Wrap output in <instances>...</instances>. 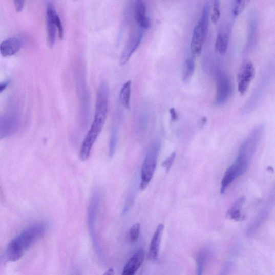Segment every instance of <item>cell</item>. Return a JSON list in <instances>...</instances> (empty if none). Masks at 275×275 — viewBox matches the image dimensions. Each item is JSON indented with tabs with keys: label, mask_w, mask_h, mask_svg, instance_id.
I'll list each match as a JSON object with an SVG mask.
<instances>
[{
	"label": "cell",
	"mask_w": 275,
	"mask_h": 275,
	"mask_svg": "<svg viewBox=\"0 0 275 275\" xmlns=\"http://www.w3.org/2000/svg\"><path fill=\"white\" fill-rule=\"evenodd\" d=\"M47 226L37 224L26 229L10 242L5 254L8 262H16L23 258L31 247L45 234Z\"/></svg>",
	"instance_id": "6da1fadb"
},
{
	"label": "cell",
	"mask_w": 275,
	"mask_h": 275,
	"mask_svg": "<svg viewBox=\"0 0 275 275\" xmlns=\"http://www.w3.org/2000/svg\"><path fill=\"white\" fill-rule=\"evenodd\" d=\"M264 133V126L259 125L253 129L250 134L241 144L235 163L239 168L245 173L254 156Z\"/></svg>",
	"instance_id": "7a4b0ae2"
},
{
	"label": "cell",
	"mask_w": 275,
	"mask_h": 275,
	"mask_svg": "<svg viewBox=\"0 0 275 275\" xmlns=\"http://www.w3.org/2000/svg\"><path fill=\"white\" fill-rule=\"evenodd\" d=\"M210 13V4L208 2H205L200 18L194 29L191 42V54L195 58L199 56L202 52L207 34Z\"/></svg>",
	"instance_id": "3957f363"
},
{
	"label": "cell",
	"mask_w": 275,
	"mask_h": 275,
	"mask_svg": "<svg viewBox=\"0 0 275 275\" xmlns=\"http://www.w3.org/2000/svg\"><path fill=\"white\" fill-rule=\"evenodd\" d=\"M160 145V142L156 141L151 146L147 152L141 168V181L140 185V188L141 191H144L147 188L155 174Z\"/></svg>",
	"instance_id": "277c9868"
},
{
	"label": "cell",
	"mask_w": 275,
	"mask_h": 275,
	"mask_svg": "<svg viewBox=\"0 0 275 275\" xmlns=\"http://www.w3.org/2000/svg\"><path fill=\"white\" fill-rule=\"evenodd\" d=\"M233 86L228 75L223 71L218 72L217 76V92L215 103L218 106L224 105L232 95Z\"/></svg>",
	"instance_id": "5b68a950"
},
{
	"label": "cell",
	"mask_w": 275,
	"mask_h": 275,
	"mask_svg": "<svg viewBox=\"0 0 275 275\" xmlns=\"http://www.w3.org/2000/svg\"><path fill=\"white\" fill-rule=\"evenodd\" d=\"M255 74V66L251 61L245 60L241 64L237 75L238 90L240 94L246 93Z\"/></svg>",
	"instance_id": "8992f818"
},
{
	"label": "cell",
	"mask_w": 275,
	"mask_h": 275,
	"mask_svg": "<svg viewBox=\"0 0 275 275\" xmlns=\"http://www.w3.org/2000/svg\"><path fill=\"white\" fill-rule=\"evenodd\" d=\"M143 29L137 28L132 31L124 48L121 54L120 64L124 65L129 61L140 45L142 39Z\"/></svg>",
	"instance_id": "52a82bcc"
},
{
	"label": "cell",
	"mask_w": 275,
	"mask_h": 275,
	"mask_svg": "<svg viewBox=\"0 0 275 275\" xmlns=\"http://www.w3.org/2000/svg\"><path fill=\"white\" fill-rule=\"evenodd\" d=\"M47 34L48 44L50 48H52L56 41L57 34V26L56 18L58 15L54 6L49 3L47 9Z\"/></svg>",
	"instance_id": "ba28073f"
},
{
	"label": "cell",
	"mask_w": 275,
	"mask_h": 275,
	"mask_svg": "<svg viewBox=\"0 0 275 275\" xmlns=\"http://www.w3.org/2000/svg\"><path fill=\"white\" fill-rule=\"evenodd\" d=\"M19 126L17 119L14 116H0V140L14 135Z\"/></svg>",
	"instance_id": "9c48e42d"
},
{
	"label": "cell",
	"mask_w": 275,
	"mask_h": 275,
	"mask_svg": "<svg viewBox=\"0 0 275 275\" xmlns=\"http://www.w3.org/2000/svg\"><path fill=\"white\" fill-rule=\"evenodd\" d=\"M134 15L137 24L142 29H147L151 26V20L146 15V7L141 0L136 1L134 6Z\"/></svg>",
	"instance_id": "30bf717a"
},
{
	"label": "cell",
	"mask_w": 275,
	"mask_h": 275,
	"mask_svg": "<svg viewBox=\"0 0 275 275\" xmlns=\"http://www.w3.org/2000/svg\"><path fill=\"white\" fill-rule=\"evenodd\" d=\"M144 257L145 252L142 249L136 252L126 263L122 275H135L144 262Z\"/></svg>",
	"instance_id": "8fae6325"
},
{
	"label": "cell",
	"mask_w": 275,
	"mask_h": 275,
	"mask_svg": "<svg viewBox=\"0 0 275 275\" xmlns=\"http://www.w3.org/2000/svg\"><path fill=\"white\" fill-rule=\"evenodd\" d=\"M163 230L164 225L160 224L152 238L148 255L149 259L152 261H156L158 259Z\"/></svg>",
	"instance_id": "7c38bea8"
},
{
	"label": "cell",
	"mask_w": 275,
	"mask_h": 275,
	"mask_svg": "<svg viewBox=\"0 0 275 275\" xmlns=\"http://www.w3.org/2000/svg\"><path fill=\"white\" fill-rule=\"evenodd\" d=\"M23 43L19 38H10L0 45V53L4 57L12 56L19 51Z\"/></svg>",
	"instance_id": "4fadbf2b"
},
{
	"label": "cell",
	"mask_w": 275,
	"mask_h": 275,
	"mask_svg": "<svg viewBox=\"0 0 275 275\" xmlns=\"http://www.w3.org/2000/svg\"><path fill=\"white\" fill-rule=\"evenodd\" d=\"M230 29L228 26H223L219 29L216 40V49L221 54H225L227 50Z\"/></svg>",
	"instance_id": "5bb4252c"
},
{
	"label": "cell",
	"mask_w": 275,
	"mask_h": 275,
	"mask_svg": "<svg viewBox=\"0 0 275 275\" xmlns=\"http://www.w3.org/2000/svg\"><path fill=\"white\" fill-rule=\"evenodd\" d=\"M271 208V204L270 203L261 209L254 221L252 222L248 228L247 235L249 236L255 234L262 225L265 222L270 214Z\"/></svg>",
	"instance_id": "9a60e30c"
},
{
	"label": "cell",
	"mask_w": 275,
	"mask_h": 275,
	"mask_svg": "<svg viewBox=\"0 0 275 275\" xmlns=\"http://www.w3.org/2000/svg\"><path fill=\"white\" fill-rule=\"evenodd\" d=\"M246 201L245 197H241L237 200L231 206L226 213L227 218L233 220L236 222L243 221L244 217L241 213L242 207L244 206Z\"/></svg>",
	"instance_id": "2e32d148"
},
{
	"label": "cell",
	"mask_w": 275,
	"mask_h": 275,
	"mask_svg": "<svg viewBox=\"0 0 275 275\" xmlns=\"http://www.w3.org/2000/svg\"><path fill=\"white\" fill-rule=\"evenodd\" d=\"M195 69V58L191 54L184 63L182 72V80L183 82H188L193 76Z\"/></svg>",
	"instance_id": "e0dca14e"
},
{
	"label": "cell",
	"mask_w": 275,
	"mask_h": 275,
	"mask_svg": "<svg viewBox=\"0 0 275 275\" xmlns=\"http://www.w3.org/2000/svg\"><path fill=\"white\" fill-rule=\"evenodd\" d=\"M131 84V81H126L123 86L119 94V103L126 109H129L130 106Z\"/></svg>",
	"instance_id": "ac0fdd59"
},
{
	"label": "cell",
	"mask_w": 275,
	"mask_h": 275,
	"mask_svg": "<svg viewBox=\"0 0 275 275\" xmlns=\"http://www.w3.org/2000/svg\"><path fill=\"white\" fill-rule=\"evenodd\" d=\"M238 178L236 172L232 166H230L226 171L221 183V193L224 194L228 186Z\"/></svg>",
	"instance_id": "d6986e66"
},
{
	"label": "cell",
	"mask_w": 275,
	"mask_h": 275,
	"mask_svg": "<svg viewBox=\"0 0 275 275\" xmlns=\"http://www.w3.org/2000/svg\"><path fill=\"white\" fill-rule=\"evenodd\" d=\"M207 257L206 252L201 251L196 258V275H203Z\"/></svg>",
	"instance_id": "ffe728a7"
},
{
	"label": "cell",
	"mask_w": 275,
	"mask_h": 275,
	"mask_svg": "<svg viewBox=\"0 0 275 275\" xmlns=\"http://www.w3.org/2000/svg\"><path fill=\"white\" fill-rule=\"evenodd\" d=\"M118 140V130L114 128L111 132V138H110L109 154L110 157H113L117 146Z\"/></svg>",
	"instance_id": "44dd1931"
},
{
	"label": "cell",
	"mask_w": 275,
	"mask_h": 275,
	"mask_svg": "<svg viewBox=\"0 0 275 275\" xmlns=\"http://www.w3.org/2000/svg\"><path fill=\"white\" fill-rule=\"evenodd\" d=\"M140 234V224H136L131 227L129 231L128 240L131 243H136L138 241Z\"/></svg>",
	"instance_id": "7402d4cb"
},
{
	"label": "cell",
	"mask_w": 275,
	"mask_h": 275,
	"mask_svg": "<svg viewBox=\"0 0 275 275\" xmlns=\"http://www.w3.org/2000/svg\"><path fill=\"white\" fill-rule=\"evenodd\" d=\"M249 1L247 0H238L234 3L232 8V14L235 17L239 15L246 8Z\"/></svg>",
	"instance_id": "603a6c76"
},
{
	"label": "cell",
	"mask_w": 275,
	"mask_h": 275,
	"mask_svg": "<svg viewBox=\"0 0 275 275\" xmlns=\"http://www.w3.org/2000/svg\"><path fill=\"white\" fill-rule=\"evenodd\" d=\"M221 16V9H220V2L216 0L214 2L211 14V20L214 24H216Z\"/></svg>",
	"instance_id": "cb8c5ba5"
},
{
	"label": "cell",
	"mask_w": 275,
	"mask_h": 275,
	"mask_svg": "<svg viewBox=\"0 0 275 275\" xmlns=\"http://www.w3.org/2000/svg\"><path fill=\"white\" fill-rule=\"evenodd\" d=\"M176 158V153L173 152L171 155L167 158L166 160H164L162 164V166L166 170L167 172H168L172 166V165L175 161Z\"/></svg>",
	"instance_id": "d4e9b609"
},
{
	"label": "cell",
	"mask_w": 275,
	"mask_h": 275,
	"mask_svg": "<svg viewBox=\"0 0 275 275\" xmlns=\"http://www.w3.org/2000/svg\"><path fill=\"white\" fill-rule=\"evenodd\" d=\"M231 268H232V264L230 263H227L226 265L223 267L220 275H229Z\"/></svg>",
	"instance_id": "484cf974"
},
{
	"label": "cell",
	"mask_w": 275,
	"mask_h": 275,
	"mask_svg": "<svg viewBox=\"0 0 275 275\" xmlns=\"http://www.w3.org/2000/svg\"><path fill=\"white\" fill-rule=\"evenodd\" d=\"M14 4L17 12H20L24 9L25 2L23 1H15L14 2Z\"/></svg>",
	"instance_id": "4316f807"
},
{
	"label": "cell",
	"mask_w": 275,
	"mask_h": 275,
	"mask_svg": "<svg viewBox=\"0 0 275 275\" xmlns=\"http://www.w3.org/2000/svg\"><path fill=\"white\" fill-rule=\"evenodd\" d=\"M170 112L171 118L173 120H176L178 119V115L177 112H176L174 108H171Z\"/></svg>",
	"instance_id": "83f0119b"
},
{
	"label": "cell",
	"mask_w": 275,
	"mask_h": 275,
	"mask_svg": "<svg viewBox=\"0 0 275 275\" xmlns=\"http://www.w3.org/2000/svg\"><path fill=\"white\" fill-rule=\"evenodd\" d=\"M8 82L0 83V93H2L3 92H4L6 89V88L8 87Z\"/></svg>",
	"instance_id": "f1b7e54d"
},
{
	"label": "cell",
	"mask_w": 275,
	"mask_h": 275,
	"mask_svg": "<svg viewBox=\"0 0 275 275\" xmlns=\"http://www.w3.org/2000/svg\"><path fill=\"white\" fill-rule=\"evenodd\" d=\"M103 275H115V272L113 269L111 268L108 269Z\"/></svg>",
	"instance_id": "f546056e"
}]
</instances>
